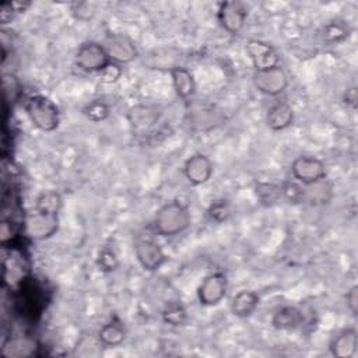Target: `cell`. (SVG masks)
I'll use <instances>...</instances> for the list:
<instances>
[{"instance_id":"1","label":"cell","mask_w":358,"mask_h":358,"mask_svg":"<svg viewBox=\"0 0 358 358\" xmlns=\"http://www.w3.org/2000/svg\"><path fill=\"white\" fill-rule=\"evenodd\" d=\"M192 222V215L186 204L180 200H171L162 204L152 220L154 232L159 236L172 238L185 232Z\"/></svg>"},{"instance_id":"2","label":"cell","mask_w":358,"mask_h":358,"mask_svg":"<svg viewBox=\"0 0 358 358\" xmlns=\"http://www.w3.org/2000/svg\"><path fill=\"white\" fill-rule=\"evenodd\" d=\"M24 109L31 123L41 131L50 133L60 124L59 106L43 94L29 95L24 102Z\"/></svg>"},{"instance_id":"3","label":"cell","mask_w":358,"mask_h":358,"mask_svg":"<svg viewBox=\"0 0 358 358\" xmlns=\"http://www.w3.org/2000/svg\"><path fill=\"white\" fill-rule=\"evenodd\" d=\"M59 213L32 207L24 217V234L32 241H43L59 229Z\"/></svg>"},{"instance_id":"4","label":"cell","mask_w":358,"mask_h":358,"mask_svg":"<svg viewBox=\"0 0 358 358\" xmlns=\"http://www.w3.org/2000/svg\"><path fill=\"white\" fill-rule=\"evenodd\" d=\"M74 63L85 73H101L110 63V59L102 43L87 41L77 48Z\"/></svg>"},{"instance_id":"5","label":"cell","mask_w":358,"mask_h":358,"mask_svg":"<svg viewBox=\"0 0 358 358\" xmlns=\"http://www.w3.org/2000/svg\"><path fill=\"white\" fill-rule=\"evenodd\" d=\"M101 43L105 48L110 62L120 66L131 63L138 56L134 41L126 34H108Z\"/></svg>"},{"instance_id":"6","label":"cell","mask_w":358,"mask_h":358,"mask_svg":"<svg viewBox=\"0 0 358 358\" xmlns=\"http://www.w3.org/2000/svg\"><path fill=\"white\" fill-rule=\"evenodd\" d=\"M133 249L138 264L145 271H157L169 259L166 253L162 250V248L151 238H136Z\"/></svg>"},{"instance_id":"7","label":"cell","mask_w":358,"mask_h":358,"mask_svg":"<svg viewBox=\"0 0 358 358\" xmlns=\"http://www.w3.org/2000/svg\"><path fill=\"white\" fill-rule=\"evenodd\" d=\"M228 280L222 271H214L203 278L197 287V299L204 306L218 305L227 295Z\"/></svg>"},{"instance_id":"8","label":"cell","mask_w":358,"mask_h":358,"mask_svg":"<svg viewBox=\"0 0 358 358\" xmlns=\"http://www.w3.org/2000/svg\"><path fill=\"white\" fill-rule=\"evenodd\" d=\"M253 85L259 92L267 96H278L288 87V76L278 64L263 71H255Z\"/></svg>"},{"instance_id":"9","label":"cell","mask_w":358,"mask_h":358,"mask_svg":"<svg viewBox=\"0 0 358 358\" xmlns=\"http://www.w3.org/2000/svg\"><path fill=\"white\" fill-rule=\"evenodd\" d=\"M217 18L220 25L231 35H236L242 31L246 18H248V8L242 1L229 0L222 1L218 6Z\"/></svg>"},{"instance_id":"10","label":"cell","mask_w":358,"mask_h":358,"mask_svg":"<svg viewBox=\"0 0 358 358\" xmlns=\"http://www.w3.org/2000/svg\"><path fill=\"white\" fill-rule=\"evenodd\" d=\"M291 175L302 185L312 183L326 178V165L317 157L299 155L291 162Z\"/></svg>"},{"instance_id":"11","label":"cell","mask_w":358,"mask_h":358,"mask_svg":"<svg viewBox=\"0 0 358 358\" xmlns=\"http://www.w3.org/2000/svg\"><path fill=\"white\" fill-rule=\"evenodd\" d=\"M245 49L255 67V71H263L280 64V55L270 43L264 41L249 39Z\"/></svg>"},{"instance_id":"12","label":"cell","mask_w":358,"mask_h":358,"mask_svg":"<svg viewBox=\"0 0 358 358\" xmlns=\"http://www.w3.org/2000/svg\"><path fill=\"white\" fill-rule=\"evenodd\" d=\"M214 172L211 159L203 152L192 154L183 164V175L186 180L193 186H201L207 183Z\"/></svg>"},{"instance_id":"13","label":"cell","mask_w":358,"mask_h":358,"mask_svg":"<svg viewBox=\"0 0 358 358\" xmlns=\"http://www.w3.org/2000/svg\"><path fill=\"white\" fill-rule=\"evenodd\" d=\"M333 194V183L329 182L326 178L302 185V204H308L312 207L324 206L331 201Z\"/></svg>"},{"instance_id":"14","label":"cell","mask_w":358,"mask_h":358,"mask_svg":"<svg viewBox=\"0 0 358 358\" xmlns=\"http://www.w3.org/2000/svg\"><path fill=\"white\" fill-rule=\"evenodd\" d=\"M266 126L273 131H282L294 122V109L289 102L281 99L275 101L266 112Z\"/></svg>"},{"instance_id":"15","label":"cell","mask_w":358,"mask_h":358,"mask_svg":"<svg viewBox=\"0 0 358 358\" xmlns=\"http://www.w3.org/2000/svg\"><path fill=\"white\" fill-rule=\"evenodd\" d=\"M159 119V112L152 105H134L127 112V120L137 133L148 131Z\"/></svg>"},{"instance_id":"16","label":"cell","mask_w":358,"mask_h":358,"mask_svg":"<svg viewBox=\"0 0 358 358\" xmlns=\"http://www.w3.org/2000/svg\"><path fill=\"white\" fill-rule=\"evenodd\" d=\"M357 345H358L357 330L350 327V329L341 330L331 338L329 344V350L333 357L352 358L357 352Z\"/></svg>"},{"instance_id":"17","label":"cell","mask_w":358,"mask_h":358,"mask_svg":"<svg viewBox=\"0 0 358 358\" xmlns=\"http://www.w3.org/2000/svg\"><path fill=\"white\" fill-rule=\"evenodd\" d=\"M259 295L252 289L238 291L231 301V312L239 319H246L252 316L259 305Z\"/></svg>"},{"instance_id":"18","label":"cell","mask_w":358,"mask_h":358,"mask_svg":"<svg viewBox=\"0 0 358 358\" xmlns=\"http://www.w3.org/2000/svg\"><path fill=\"white\" fill-rule=\"evenodd\" d=\"M303 323V313L296 306H282L271 316V326L275 330H295Z\"/></svg>"},{"instance_id":"19","label":"cell","mask_w":358,"mask_h":358,"mask_svg":"<svg viewBox=\"0 0 358 358\" xmlns=\"http://www.w3.org/2000/svg\"><path fill=\"white\" fill-rule=\"evenodd\" d=\"M169 73H171L172 85L176 95L183 101L192 98L196 92V81L192 71L187 70L186 67L176 66Z\"/></svg>"},{"instance_id":"20","label":"cell","mask_w":358,"mask_h":358,"mask_svg":"<svg viewBox=\"0 0 358 358\" xmlns=\"http://www.w3.org/2000/svg\"><path fill=\"white\" fill-rule=\"evenodd\" d=\"M36 350H38V345H36L35 340L31 337H27V336L10 337L3 344V355L10 357V358L31 357V355H35Z\"/></svg>"},{"instance_id":"21","label":"cell","mask_w":358,"mask_h":358,"mask_svg":"<svg viewBox=\"0 0 358 358\" xmlns=\"http://www.w3.org/2000/svg\"><path fill=\"white\" fill-rule=\"evenodd\" d=\"M124 338H126V329L123 323L117 319H113L105 323L98 331V340L105 347L120 345Z\"/></svg>"},{"instance_id":"22","label":"cell","mask_w":358,"mask_h":358,"mask_svg":"<svg viewBox=\"0 0 358 358\" xmlns=\"http://www.w3.org/2000/svg\"><path fill=\"white\" fill-rule=\"evenodd\" d=\"M350 36V27L341 20L327 22L322 29V38L326 43L334 45L345 41Z\"/></svg>"},{"instance_id":"23","label":"cell","mask_w":358,"mask_h":358,"mask_svg":"<svg viewBox=\"0 0 358 358\" xmlns=\"http://www.w3.org/2000/svg\"><path fill=\"white\" fill-rule=\"evenodd\" d=\"M162 320L173 327L183 326L187 320V312L180 302H168L162 309Z\"/></svg>"},{"instance_id":"24","label":"cell","mask_w":358,"mask_h":358,"mask_svg":"<svg viewBox=\"0 0 358 358\" xmlns=\"http://www.w3.org/2000/svg\"><path fill=\"white\" fill-rule=\"evenodd\" d=\"M256 196L263 206H273L281 197V187L273 182H257L255 187Z\"/></svg>"},{"instance_id":"25","label":"cell","mask_w":358,"mask_h":358,"mask_svg":"<svg viewBox=\"0 0 358 358\" xmlns=\"http://www.w3.org/2000/svg\"><path fill=\"white\" fill-rule=\"evenodd\" d=\"M234 214V207L229 200L225 199H218L211 201V204L207 208V215L211 221L221 224L228 221Z\"/></svg>"},{"instance_id":"26","label":"cell","mask_w":358,"mask_h":358,"mask_svg":"<svg viewBox=\"0 0 358 358\" xmlns=\"http://www.w3.org/2000/svg\"><path fill=\"white\" fill-rule=\"evenodd\" d=\"M83 113L85 115V117L94 123H101L103 120H106L110 115V109L108 106V103H105L101 99H94L91 102H88L84 109Z\"/></svg>"},{"instance_id":"27","label":"cell","mask_w":358,"mask_h":358,"mask_svg":"<svg viewBox=\"0 0 358 358\" xmlns=\"http://www.w3.org/2000/svg\"><path fill=\"white\" fill-rule=\"evenodd\" d=\"M96 266L99 267L101 271L103 273H112L119 267V257L116 255V252L109 248V246H103L96 256Z\"/></svg>"},{"instance_id":"28","label":"cell","mask_w":358,"mask_h":358,"mask_svg":"<svg viewBox=\"0 0 358 358\" xmlns=\"http://www.w3.org/2000/svg\"><path fill=\"white\" fill-rule=\"evenodd\" d=\"M281 197L291 204H302V183L296 180H285L280 185Z\"/></svg>"},{"instance_id":"29","label":"cell","mask_w":358,"mask_h":358,"mask_svg":"<svg viewBox=\"0 0 358 358\" xmlns=\"http://www.w3.org/2000/svg\"><path fill=\"white\" fill-rule=\"evenodd\" d=\"M3 88L4 95L8 102H15L21 95V84L14 74H4L3 76Z\"/></svg>"},{"instance_id":"30","label":"cell","mask_w":358,"mask_h":358,"mask_svg":"<svg viewBox=\"0 0 358 358\" xmlns=\"http://www.w3.org/2000/svg\"><path fill=\"white\" fill-rule=\"evenodd\" d=\"M122 73H123V70H122L120 64L110 62V63L99 73V76H101V80H102L103 83L112 84V83H116V81L122 77Z\"/></svg>"},{"instance_id":"31","label":"cell","mask_w":358,"mask_h":358,"mask_svg":"<svg viewBox=\"0 0 358 358\" xmlns=\"http://www.w3.org/2000/svg\"><path fill=\"white\" fill-rule=\"evenodd\" d=\"M345 301H347V308L351 310V313L355 316L358 312V287L352 285L345 295Z\"/></svg>"},{"instance_id":"32","label":"cell","mask_w":358,"mask_h":358,"mask_svg":"<svg viewBox=\"0 0 358 358\" xmlns=\"http://www.w3.org/2000/svg\"><path fill=\"white\" fill-rule=\"evenodd\" d=\"M343 101H344V103H345V106H347V108H351V109H357V105H358V95H357V88H355V87L347 88V90H345V92H344Z\"/></svg>"}]
</instances>
